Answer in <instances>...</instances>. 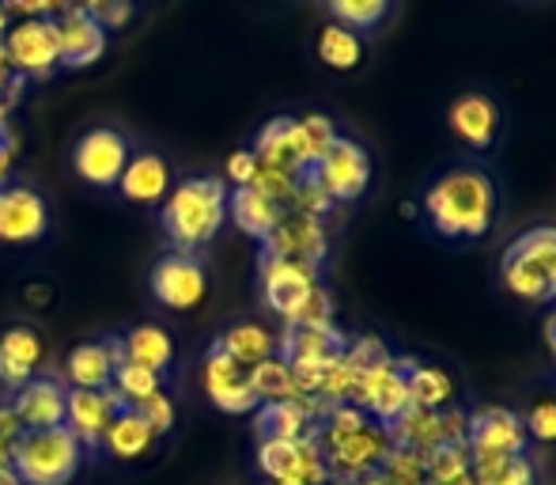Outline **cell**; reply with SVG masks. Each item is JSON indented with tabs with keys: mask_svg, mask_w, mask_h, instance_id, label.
<instances>
[{
	"mask_svg": "<svg viewBox=\"0 0 556 485\" xmlns=\"http://www.w3.org/2000/svg\"><path fill=\"white\" fill-rule=\"evenodd\" d=\"M496 183L477 163L443 171L425 194V216L443 239H484L496 221Z\"/></svg>",
	"mask_w": 556,
	"mask_h": 485,
	"instance_id": "1",
	"label": "cell"
},
{
	"mask_svg": "<svg viewBox=\"0 0 556 485\" xmlns=\"http://www.w3.org/2000/svg\"><path fill=\"white\" fill-rule=\"evenodd\" d=\"M315 436H318V448H323L330 482L337 478L341 485H352L367 478V474H375L390 451L387 428L367 421V413L356 410L352 402L330 406L323 413V425H318Z\"/></svg>",
	"mask_w": 556,
	"mask_h": 485,
	"instance_id": "2",
	"label": "cell"
},
{
	"mask_svg": "<svg viewBox=\"0 0 556 485\" xmlns=\"http://www.w3.org/2000/svg\"><path fill=\"white\" fill-rule=\"evenodd\" d=\"M227 194L231 186L216 175H190L170 186L167 201L160 206V228L170 247L182 254H198L220 236L227 224Z\"/></svg>",
	"mask_w": 556,
	"mask_h": 485,
	"instance_id": "3",
	"label": "cell"
},
{
	"mask_svg": "<svg viewBox=\"0 0 556 485\" xmlns=\"http://www.w3.org/2000/svg\"><path fill=\"white\" fill-rule=\"evenodd\" d=\"M84 463V448L65 425L23 433L12 451V471L23 485H68Z\"/></svg>",
	"mask_w": 556,
	"mask_h": 485,
	"instance_id": "4",
	"label": "cell"
},
{
	"mask_svg": "<svg viewBox=\"0 0 556 485\" xmlns=\"http://www.w3.org/2000/svg\"><path fill=\"white\" fill-rule=\"evenodd\" d=\"M4 61L20 80H46L61 69V42L53 20H20L0 38Z\"/></svg>",
	"mask_w": 556,
	"mask_h": 485,
	"instance_id": "5",
	"label": "cell"
},
{
	"mask_svg": "<svg viewBox=\"0 0 556 485\" xmlns=\"http://www.w3.org/2000/svg\"><path fill=\"white\" fill-rule=\"evenodd\" d=\"M132 156V140L114 125H91L76 137L73 145V171L80 183L96 186V190H114L122 178L125 163Z\"/></svg>",
	"mask_w": 556,
	"mask_h": 485,
	"instance_id": "6",
	"label": "cell"
},
{
	"mask_svg": "<svg viewBox=\"0 0 556 485\" xmlns=\"http://www.w3.org/2000/svg\"><path fill=\"white\" fill-rule=\"evenodd\" d=\"M307 175L323 186V194L333 201V206H341V201H359L367 194V186H371V175H375L371 152H367L359 140L337 137L330 152H326L323 160L307 171Z\"/></svg>",
	"mask_w": 556,
	"mask_h": 485,
	"instance_id": "7",
	"label": "cell"
},
{
	"mask_svg": "<svg viewBox=\"0 0 556 485\" xmlns=\"http://www.w3.org/2000/svg\"><path fill=\"white\" fill-rule=\"evenodd\" d=\"M356 410L367 413V421L390 428L405 410H409V390H405V361L390 357L387 364H375L356 372V387L349 398Z\"/></svg>",
	"mask_w": 556,
	"mask_h": 485,
	"instance_id": "8",
	"label": "cell"
},
{
	"mask_svg": "<svg viewBox=\"0 0 556 485\" xmlns=\"http://www.w3.org/2000/svg\"><path fill=\"white\" fill-rule=\"evenodd\" d=\"M257 467L273 485H330L318 436H307V440H262Z\"/></svg>",
	"mask_w": 556,
	"mask_h": 485,
	"instance_id": "9",
	"label": "cell"
},
{
	"mask_svg": "<svg viewBox=\"0 0 556 485\" xmlns=\"http://www.w3.org/2000/svg\"><path fill=\"white\" fill-rule=\"evenodd\" d=\"M527 425L522 413L507 410V406H484V410L469 413L466 421V448L469 459H500V456H527Z\"/></svg>",
	"mask_w": 556,
	"mask_h": 485,
	"instance_id": "10",
	"label": "cell"
},
{
	"mask_svg": "<svg viewBox=\"0 0 556 485\" xmlns=\"http://www.w3.org/2000/svg\"><path fill=\"white\" fill-rule=\"evenodd\" d=\"M148 285H152V296L167 311H193L208 293V273L198 254L167 250L163 258H155Z\"/></svg>",
	"mask_w": 556,
	"mask_h": 485,
	"instance_id": "11",
	"label": "cell"
},
{
	"mask_svg": "<svg viewBox=\"0 0 556 485\" xmlns=\"http://www.w3.org/2000/svg\"><path fill=\"white\" fill-rule=\"evenodd\" d=\"M257 273H262V300L273 315L288 319L300 311V303L315 293L323 281H318V270L307 262H292V258H273L262 254L257 258Z\"/></svg>",
	"mask_w": 556,
	"mask_h": 485,
	"instance_id": "12",
	"label": "cell"
},
{
	"mask_svg": "<svg viewBox=\"0 0 556 485\" xmlns=\"http://www.w3.org/2000/svg\"><path fill=\"white\" fill-rule=\"evenodd\" d=\"M466 421H469V413H462L458 406H446V410H413L409 406L387 433L394 448L435 451V448H443V444L466 440Z\"/></svg>",
	"mask_w": 556,
	"mask_h": 485,
	"instance_id": "13",
	"label": "cell"
},
{
	"mask_svg": "<svg viewBox=\"0 0 556 485\" xmlns=\"http://www.w3.org/2000/svg\"><path fill=\"white\" fill-rule=\"evenodd\" d=\"M262 254L292 258V262H307V265H315V270H323L326 254H330L326 221L307 216V213H295V209H285L277 228H273L269 239L262 242Z\"/></svg>",
	"mask_w": 556,
	"mask_h": 485,
	"instance_id": "14",
	"label": "cell"
},
{
	"mask_svg": "<svg viewBox=\"0 0 556 485\" xmlns=\"http://www.w3.org/2000/svg\"><path fill=\"white\" fill-rule=\"evenodd\" d=\"M50 232V206L35 186H0V242L30 247Z\"/></svg>",
	"mask_w": 556,
	"mask_h": 485,
	"instance_id": "15",
	"label": "cell"
},
{
	"mask_svg": "<svg viewBox=\"0 0 556 485\" xmlns=\"http://www.w3.org/2000/svg\"><path fill=\"white\" fill-rule=\"evenodd\" d=\"M53 27H58L61 42V69H68V73L103 61L106 46H111V30L99 20H91L80 4H68L65 12L53 15Z\"/></svg>",
	"mask_w": 556,
	"mask_h": 485,
	"instance_id": "16",
	"label": "cell"
},
{
	"mask_svg": "<svg viewBox=\"0 0 556 485\" xmlns=\"http://www.w3.org/2000/svg\"><path fill=\"white\" fill-rule=\"evenodd\" d=\"M170 186H175V171H170V160L155 148H132L129 163H125L122 178H117L114 190L122 194L132 206L155 209L167 201Z\"/></svg>",
	"mask_w": 556,
	"mask_h": 485,
	"instance_id": "17",
	"label": "cell"
},
{
	"mask_svg": "<svg viewBox=\"0 0 556 485\" xmlns=\"http://www.w3.org/2000/svg\"><path fill=\"white\" fill-rule=\"evenodd\" d=\"M247 372L250 368L235 364L227 353H220L216 346H208L205 364H201V383H205L208 402L224 413H235V418H239V413H254L262 402H257L254 390H250Z\"/></svg>",
	"mask_w": 556,
	"mask_h": 485,
	"instance_id": "18",
	"label": "cell"
},
{
	"mask_svg": "<svg viewBox=\"0 0 556 485\" xmlns=\"http://www.w3.org/2000/svg\"><path fill=\"white\" fill-rule=\"evenodd\" d=\"M349 334L333 326H285L277 338V357L288 368H326L341 361L349 349Z\"/></svg>",
	"mask_w": 556,
	"mask_h": 485,
	"instance_id": "19",
	"label": "cell"
},
{
	"mask_svg": "<svg viewBox=\"0 0 556 485\" xmlns=\"http://www.w3.org/2000/svg\"><path fill=\"white\" fill-rule=\"evenodd\" d=\"M65 398H68V387L58 380V375L38 372L35 380L23 383V387L8 398V406H12L23 433H38V428L65 425Z\"/></svg>",
	"mask_w": 556,
	"mask_h": 485,
	"instance_id": "20",
	"label": "cell"
},
{
	"mask_svg": "<svg viewBox=\"0 0 556 485\" xmlns=\"http://www.w3.org/2000/svg\"><path fill=\"white\" fill-rule=\"evenodd\" d=\"M125 361L122 334L99 341H80L65 357V380L73 390H106L114 380V368Z\"/></svg>",
	"mask_w": 556,
	"mask_h": 485,
	"instance_id": "21",
	"label": "cell"
},
{
	"mask_svg": "<svg viewBox=\"0 0 556 485\" xmlns=\"http://www.w3.org/2000/svg\"><path fill=\"white\" fill-rule=\"evenodd\" d=\"M117 410H122V402H117V395L111 387L106 390H73L68 387L65 428L80 440V448H96V444H103V436H106V428H111Z\"/></svg>",
	"mask_w": 556,
	"mask_h": 485,
	"instance_id": "22",
	"label": "cell"
},
{
	"mask_svg": "<svg viewBox=\"0 0 556 485\" xmlns=\"http://www.w3.org/2000/svg\"><path fill=\"white\" fill-rule=\"evenodd\" d=\"M446 129L466 148L484 152V148H492L500 137V107L492 103L484 91H466V96L454 99L451 111H446Z\"/></svg>",
	"mask_w": 556,
	"mask_h": 485,
	"instance_id": "23",
	"label": "cell"
},
{
	"mask_svg": "<svg viewBox=\"0 0 556 485\" xmlns=\"http://www.w3.org/2000/svg\"><path fill=\"white\" fill-rule=\"evenodd\" d=\"M46 357L42 334L35 326H8L0 334V383H4L8 395L30 383L38 375V364Z\"/></svg>",
	"mask_w": 556,
	"mask_h": 485,
	"instance_id": "24",
	"label": "cell"
},
{
	"mask_svg": "<svg viewBox=\"0 0 556 485\" xmlns=\"http://www.w3.org/2000/svg\"><path fill=\"white\" fill-rule=\"evenodd\" d=\"M318 421H323V406L311 398L257 406V436L262 440H307L318 433Z\"/></svg>",
	"mask_w": 556,
	"mask_h": 485,
	"instance_id": "25",
	"label": "cell"
},
{
	"mask_svg": "<svg viewBox=\"0 0 556 485\" xmlns=\"http://www.w3.org/2000/svg\"><path fill=\"white\" fill-rule=\"evenodd\" d=\"M280 213H285V209L265 198V194H257L254 186H239V190L227 194V221H235V228H239L242 236H250L257 242L269 239Z\"/></svg>",
	"mask_w": 556,
	"mask_h": 485,
	"instance_id": "26",
	"label": "cell"
},
{
	"mask_svg": "<svg viewBox=\"0 0 556 485\" xmlns=\"http://www.w3.org/2000/svg\"><path fill=\"white\" fill-rule=\"evenodd\" d=\"M213 346L231 357L235 364L254 368V364L269 361V357H277V334L262 323H235V326H227Z\"/></svg>",
	"mask_w": 556,
	"mask_h": 485,
	"instance_id": "27",
	"label": "cell"
},
{
	"mask_svg": "<svg viewBox=\"0 0 556 485\" xmlns=\"http://www.w3.org/2000/svg\"><path fill=\"white\" fill-rule=\"evenodd\" d=\"M250 152L257 156V163H269V167H285L292 175H303L300 171V156H295V119L292 114H277L257 129Z\"/></svg>",
	"mask_w": 556,
	"mask_h": 485,
	"instance_id": "28",
	"label": "cell"
},
{
	"mask_svg": "<svg viewBox=\"0 0 556 485\" xmlns=\"http://www.w3.org/2000/svg\"><path fill=\"white\" fill-rule=\"evenodd\" d=\"M405 390H409L413 410H446V406H454L451 372H443L435 364L405 361Z\"/></svg>",
	"mask_w": 556,
	"mask_h": 485,
	"instance_id": "29",
	"label": "cell"
},
{
	"mask_svg": "<svg viewBox=\"0 0 556 485\" xmlns=\"http://www.w3.org/2000/svg\"><path fill=\"white\" fill-rule=\"evenodd\" d=\"M122 346H125V361L140 364V368H152V372H167L170 361H175V341L163 326L155 323H140L132 331L122 334Z\"/></svg>",
	"mask_w": 556,
	"mask_h": 485,
	"instance_id": "30",
	"label": "cell"
},
{
	"mask_svg": "<svg viewBox=\"0 0 556 485\" xmlns=\"http://www.w3.org/2000/svg\"><path fill=\"white\" fill-rule=\"evenodd\" d=\"M152 444H155L152 425H148L137 410H129V406H122V410L114 413L111 428H106V436H103V448L111 451L114 459H140L152 451Z\"/></svg>",
	"mask_w": 556,
	"mask_h": 485,
	"instance_id": "31",
	"label": "cell"
},
{
	"mask_svg": "<svg viewBox=\"0 0 556 485\" xmlns=\"http://www.w3.org/2000/svg\"><path fill=\"white\" fill-rule=\"evenodd\" d=\"M315 53L333 73H352V69H359V61H364V38H359L356 30L341 27V23H326V27L318 30Z\"/></svg>",
	"mask_w": 556,
	"mask_h": 485,
	"instance_id": "32",
	"label": "cell"
},
{
	"mask_svg": "<svg viewBox=\"0 0 556 485\" xmlns=\"http://www.w3.org/2000/svg\"><path fill=\"white\" fill-rule=\"evenodd\" d=\"M341 137L330 114H303L295 119V156H300V171L307 175L318 160L333 148V140Z\"/></svg>",
	"mask_w": 556,
	"mask_h": 485,
	"instance_id": "33",
	"label": "cell"
},
{
	"mask_svg": "<svg viewBox=\"0 0 556 485\" xmlns=\"http://www.w3.org/2000/svg\"><path fill=\"white\" fill-rule=\"evenodd\" d=\"M323 8L330 12V23L364 35V30H379L390 20L394 0H323Z\"/></svg>",
	"mask_w": 556,
	"mask_h": 485,
	"instance_id": "34",
	"label": "cell"
},
{
	"mask_svg": "<svg viewBox=\"0 0 556 485\" xmlns=\"http://www.w3.org/2000/svg\"><path fill=\"white\" fill-rule=\"evenodd\" d=\"M250 390H254L257 402H288V398H303L300 387H295V375L280 357H269V361L250 368Z\"/></svg>",
	"mask_w": 556,
	"mask_h": 485,
	"instance_id": "35",
	"label": "cell"
},
{
	"mask_svg": "<svg viewBox=\"0 0 556 485\" xmlns=\"http://www.w3.org/2000/svg\"><path fill=\"white\" fill-rule=\"evenodd\" d=\"M111 390L117 395V402L129 406V410H137V406H144L148 398L160 395V390H163V375L152 372V368H140V364L122 361V364L114 368Z\"/></svg>",
	"mask_w": 556,
	"mask_h": 485,
	"instance_id": "36",
	"label": "cell"
},
{
	"mask_svg": "<svg viewBox=\"0 0 556 485\" xmlns=\"http://www.w3.org/2000/svg\"><path fill=\"white\" fill-rule=\"evenodd\" d=\"M511 254H519L522 262L534 265L542 277H549L556 285V228L553 224H538V228H527L522 236L511 239Z\"/></svg>",
	"mask_w": 556,
	"mask_h": 485,
	"instance_id": "37",
	"label": "cell"
},
{
	"mask_svg": "<svg viewBox=\"0 0 556 485\" xmlns=\"http://www.w3.org/2000/svg\"><path fill=\"white\" fill-rule=\"evenodd\" d=\"M473 485H534V463L527 456H500L473 463Z\"/></svg>",
	"mask_w": 556,
	"mask_h": 485,
	"instance_id": "38",
	"label": "cell"
},
{
	"mask_svg": "<svg viewBox=\"0 0 556 485\" xmlns=\"http://www.w3.org/2000/svg\"><path fill=\"white\" fill-rule=\"evenodd\" d=\"M469 474H473V459H469L466 440H462V444H443V448L428 451V482L451 485V482L469 478Z\"/></svg>",
	"mask_w": 556,
	"mask_h": 485,
	"instance_id": "39",
	"label": "cell"
},
{
	"mask_svg": "<svg viewBox=\"0 0 556 485\" xmlns=\"http://www.w3.org/2000/svg\"><path fill=\"white\" fill-rule=\"evenodd\" d=\"M379 474L390 485H420V482H428V451H409V448H394V444H390Z\"/></svg>",
	"mask_w": 556,
	"mask_h": 485,
	"instance_id": "40",
	"label": "cell"
},
{
	"mask_svg": "<svg viewBox=\"0 0 556 485\" xmlns=\"http://www.w3.org/2000/svg\"><path fill=\"white\" fill-rule=\"evenodd\" d=\"M295 183H300V175H292V171L257 163V175H254V183H250V186H254L257 194H265L269 201H277L280 209H288V206H292Z\"/></svg>",
	"mask_w": 556,
	"mask_h": 485,
	"instance_id": "41",
	"label": "cell"
},
{
	"mask_svg": "<svg viewBox=\"0 0 556 485\" xmlns=\"http://www.w3.org/2000/svg\"><path fill=\"white\" fill-rule=\"evenodd\" d=\"M285 326H333V296H330V288L318 285L315 293L300 303V311H295Z\"/></svg>",
	"mask_w": 556,
	"mask_h": 485,
	"instance_id": "42",
	"label": "cell"
},
{
	"mask_svg": "<svg viewBox=\"0 0 556 485\" xmlns=\"http://www.w3.org/2000/svg\"><path fill=\"white\" fill-rule=\"evenodd\" d=\"M295 213H307V216H318V221H326V213H333V201L323 194V186L315 183L311 175H300V183H295V194H292V206Z\"/></svg>",
	"mask_w": 556,
	"mask_h": 485,
	"instance_id": "43",
	"label": "cell"
},
{
	"mask_svg": "<svg viewBox=\"0 0 556 485\" xmlns=\"http://www.w3.org/2000/svg\"><path fill=\"white\" fill-rule=\"evenodd\" d=\"M522 425H527V436L542 444H553L556 440V398H542L534 402L527 413H522Z\"/></svg>",
	"mask_w": 556,
	"mask_h": 485,
	"instance_id": "44",
	"label": "cell"
},
{
	"mask_svg": "<svg viewBox=\"0 0 556 485\" xmlns=\"http://www.w3.org/2000/svg\"><path fill=\"white\" fill-rule=\"evenodd\" d=\"M80 8L91 15V20L103 23L106 30L125 27V23L132 20V12H137V4H132V0H84Z\"/></svg>",
	"mask_w": 556,
	"mask_h": 485,
	"instance_id": "45",
	"label": "cell"
},
{
	"mask_svg": "<svg viewBox=\"0 0 556 485\" xmlns=\"http://www.w3.org/2000/svg\"><path fill=\"white\" fill-rule=\"evenodd\" d=\"M137 413L152 425L155 436H167L170 428H175V402H170V395H163V390L155 398H148L144 406H137Z\"/></svg>",
	"mask_w": 556,
	"mask_h": 485,
	"instance_id": "46",
	"label": "cell"
},
{
	"mask_svg": "<svg viewBox=\"0 0 556 485\" xmlns=\"http://www.w3.org/2000/svg\"><path fill=\"white\" fill-rule=\"evenodd\" d=\"M257 175V156L250 152V148H239V152L227 156L224 163V183L231 186V190H239V186H250Z\"/></svg>",
	"mask_w": 556,
	"mask_h": 485,
	"instance_id": "47",
	"label": "cell"
},
{
	"mask_svg": "<svg viewBox=\"0 0 556 485\" xmlns=\"http://www.w3.org/2000/svg\"><path fill=\"white\" fill-rule=\"evenodd\" d=\"M8 15H20V20H53L58 12H65V0H0Z\"/></svg>",
	"mask_w": 556,
	"mask_h": 485,
	"instance_id": "48",
	"label": "cell"
},
{
	"mask_svg": "<svg viewBox=\"0 0 556 485\" xmlns=\"http://www.w3.org/2000/svg\"><path fill=\"white\" fill-rule=\"evenodd\" d=\"M23 436V425L15 421L12 406L0 402V467L12 463V451H15V440Z\"/></svg>",
	"mask_w": 556,
	"mask_h": 485,
	"instance_id": "49",
	"label": "cell"
},
{
	"mask_svg": "<svg viewBox=\"0 0 556 485\" xmlns=\"http://www.w3.org/2000/svg\"><path fill=\"white\" fill-rule=\"evenodd\" d=\"M8 167H12V152H8V137H0V186L8 178Z\"/></svg>",
	"mask_w": 556,
	"mask_h": 485,
	"instance_id": "50",
	"label": "cell"
},
{
	"mask_svg": "<svg viewBox=\"0 0 556 485\" xmlns=\"http://www.w3.org/2000/svg\"><path fill=\"white\" fill-rule=\"evenodd\" d=\"M545 341H549V353L556 361V311H549V319H545Z\"/></svg>",
	"mask_w": 556,
	"mask_h": 485,
	"instance_id": "51",
	"label": "cell"
},
{
	"mask_svg": "<svg viewBox=\"0 0 556 485\" xmlns=\"http://www.w3.org/2000/svg\"><path fill=\"white\" fill-rule=\"evenodd\" d=\"M0 485H23L20 474L12 471V463H4V467H0Z\"/></svg>",
	"mask_w": 556,
	"mask_h": 485,
	"instance_id": "52",
	"label": "cell"
},
{
	"mask_svg": "<svg viewBox=\"0 0 556 485\" xmlns=\"http://www.w3.org/2000/svg\"><path fill=\"white\" fill-rule=\"evenodd\" d=\"M352 485H390V482L382 478L379 471H375V474H367V478H359V482H352Z\"/></svg>",
	"mask_w": 556,
	"mask_h": 485,
	"instance_id": "53",
	"label": "cell"
},
{
	"mask_svg": "<svg viewBox=\"0 0 556 485\" xmlns=\"http://www.w3.org/2000/svg\"><path fill=\"white\" fill-rule=\"evenodd\" d=\"M12 27V15L4 12V4H0V38H4V30Z\"/></svg>",
	"mask_w": 556,
	"mask_h": 485,
	"instance_id": "54",
	"label": "cell"
},
{
	"mask_svg": "<svg viewBox=\"0 0 556 485\" xmlns=\"http://www.w3.org/2000/svg\"><path fill=\"white\" fill-rule=\"evenodd\" d=\"M65 4H84V0H65Z\"/></svg>",
	"mask_w": 556,
	"mask_h": 485,
	"instance_id": "55",
	"label": "cell"
},
{
	"mask_svg": "<svg viewBox=\"0 0 556 485\" xmlns=\"http://www.w3.org/2000/svg\"><path fill=\"white\" fill-rule=\"evenodd\" d=\"M420 485H435V482H420Z\"/></svg>",
	"mask_w": 556,
	"mask_h": 485,
	"instance_id": "56",
	"label": "cell"
}]
</instances>
